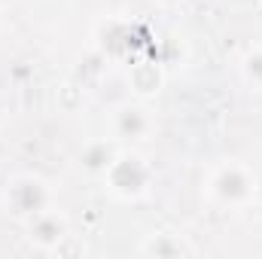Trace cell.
<instances>
[{
    "instance_id": "8992f818",
    "label": "cell",
    "mask_w": 262,
    "mask_h": 259,
    "mask_svg": "<svg viewBox=\"0 0 262 259\" xmlns=\"http://www.w3.org/2000/svg\"><path fill=\"white\" fill-rule=\"evenodd\" d=\"M244 70H247V79L262 89V49L259 52H250V55L244 58Z\"/></svg>"
},
{
    "instance_id": "52a82bcc",
    "label": "cell",
    "mask_w": 262,
    "mask_h": 259,
    "mask_svg": "<svg viewBox=\"0 0 262 259\" xmlns=\"http://www.w3.org/2000/svg\"><path fill=\"white\" fill-rule=\"evenodd\" d=\"M159 3H177V0H159Z\"/></svg>"
},
{
    "instance_id": "5b68a950",
    "label": "cell",
    "mask_w": 262,
    "mask_h": 259,
    "mask_svg": "<svg viewBox=\"0 0 262 259\" xmlns=\"http://www.w3.org/2000/svg\"><path fill=\"white\" fill-rule=\"evenodd\" d=\"M146 128H149L146 110H140V107H122L116 113V131L122 137H140V134H146Z\"/></svg>"
},
{
    "instance_id": "7a4b0ae2",
    "label": "cell",
    "mask_w": 262,
    "mask_h": 259,
    "mask_svg": "<svg viewBox=\"0 0 262 259\" xmlns=\"http://www.w3.org/2000/svg\"><path fill=\"white\" fill-rule=\"evenodd\" d=\"M46 201H49V192L40 177H18L6 189V207H12L15 217H37L43 213Z\"/></svg>"
},
{
    "instance_id": "6da1fadb",
    "label": "cell",
    "mask_w": 262,
    "mask_h": 259,
    "mask_svg": "<svg viewBox=\"0 0 262 259\" xmlns=\"http://www.w3.org/2000/svg\"><path fill=\"white\" fill-rule=\"evenodd\" d=\"M210 192L216 195L220 201H226V204H241V201H247L250 195L256 192V177H253L244 165L229 162V165H223V168L213 174Z\"/></svg>"
},
{
    "instance_id": "3957f363",
    "label": "cell",
    "mask_w": 262,
    "mask_h": 259,
    "mask_svg": "<svg viewBox=\"0 0 262 259\" xmlns=\"http://www.w3.org/2000/svg\"><path fill=\"white\" fill-rule=\"evenodd\" d=\"M110 183L119 195H140L149 183V168L140 156H119L110 162Z\"/></svg>"
},
{
    "instance_id": "277c9868",
    "label": "cell",
    "mask_w": 262,
    "mask_h": 259,
    "mask_svg": "<svg viewBox=\"0 0 262 259\" xmlns=\"http://www.w3.org/2000/svg\"><path fill=\"white\" fill-rule=\"evenodd\" d=\"M31 238H34L37 244H43V247L61 241V238H64V220H58L55 213H46V210L37 213L34 223H31Z\"/></svg>"
}]
</instances>
